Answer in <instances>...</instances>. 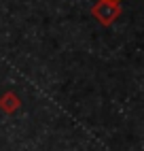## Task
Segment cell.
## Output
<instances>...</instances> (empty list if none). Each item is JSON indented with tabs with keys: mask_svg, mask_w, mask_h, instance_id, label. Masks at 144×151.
Masks as SVG:
<instances>
[{
	"mask_svg": "<svg viewBox=\"0 0 144 151\" xmlns=\"http://www.w3.org/2000/svg\"><path fill=\"white\" fill-rule=\"evenodd\" d=\"M91 13H93V17H98L100 24L110 26L121 15V6H119V2H112V0H100L98 4H93Z\"/></svg>",
	"mask_w": 144,
	"mask_h": 151,
	"instance_id": "obj_1",
	"label": "cell"
},
{
	"mask_svg": "<svg viewBox=\"0 0 144 151\" xmlns=\"http://www.w3.org/2000/svg\"><path fill=\"white\" fill-rule=\"evenodd\" d=\"M0 106H2L6 113H13V111L19 106V100H17V96H15V94H4V96H2V100H0Z\"/></svg>",
	"mask_w": 144,
	"mask_h": 151,
	"instance_id": "obj_2",
	"label": "cell"
},
{
	"mask_svg": "<svg viewBox=\"0 0 144 151\" xmlns=\"http://www.w3.org/2000/svg\"><path fill=\"white\" fill-rule=\"evenodd\" d=\"M112 2H119V0H112Z\"/></svg>",
	"mask_w": 144,
	"mask_h": 151,
	"instance_id": "obj_3",
	"label": "cell"
}]
</instances>
